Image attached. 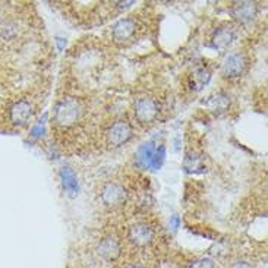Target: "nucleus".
<instances>
[{
	"label": "nucleus",
	"instance_id": "423d86ee",
	"mask_svg": "<svg viewBox=\"0 0 268 268\" xmlns=\"http://www.w3.org/2000/svg\"><path fill=\"white\" fill-rule=\"evenodd\" d=\"M135 135L134 125L126 117L115 119L103 132V141L109 148H120L126 145Z\"/></svg>",
	"mask_w": 268,
	"mask_h": 268
},
{
	"label": "nucleus",
	"instance_id": "4468645a",
	"mask_svg": "<svg viewBox=\"0 0 268 268\" xmlns=\"http://www.w3.org/2000/svg\"><path fill=\"white\" fill-rule=\"evenodd\" d=\"M154 154H155V145H154L151 141L142 144V145L138 148L136 154H135L136 166L141 167V169H151Z\"/></svg>",
	"mask_w": 268,
	"mask_h": 268
},
{
	"label": "nucleus",
	"instance_id": "9d476101",
	"mask_svg": "<svg viewBox=\"0 0 268 268\" xmlns=\"http://www.w3.org/2000/svg\"><path fill=\"white\" fill-rule=\"evenodd\" d=\"M122 242L112 234L101 237L96 246V253L100 259L106 262H115L122 255Z\"/></svg>",
	"mask_w": 268,
	"mask_h": 268
},
{
	"label": "nucleus",
	"instance_id": "7ed1b4c3",
	"mask_svg": "<svg viewBox=\"0 0 268 268\" xmlns=\"http://www.w3.org/2000/svg\"><path fill=\"white\" fill-rule=\"evenodd\" d=\"M163 103L154 94H141L132 103V116L136 125L144 129L151 128L155 125L161 116Z\"/></svg>",
	"mask_w": 268,
	"mask_h": 268
},
{
	"label": "nucleus",
	"instance_id": "0eeeda50",
	"mask_svg": "<svg viewBox=\"0 0 268 268\" xmlns=\"http://www.w3.org/2000/svg\"><path fill=\"white\" fill-rule=\"evenodd\" d=\"M248 69V57L243 52L234 50L224 56L221 62V75L229 81L239 79Z\"/></svg>",
	"mask_w": 268,
	"mask_h": 268
},
{
	"label": "nucleus",
	"instance_id": "412c9836",
	"mask_svg": "<svg viewBox=\"0 0 268 268\" xmlns=\"http://www.w3.org/2000/svg\"><path fill=\"white\" fill-rule=\"evenodd\" d=\"M126 268H145V267H142V265H138V264H132V265H129V267H126Z\"/></svg>",
	"mask_w": 268,
	"mask_h": 268
},
{
	"label": "nucleus",
	"instance_id": "aec40b11",
	"mask_svg": "<svg viewBox=\"0 0 268 268\" xmlns=\"http://www.w3.org/2000/svg\"><path fill=\"white\" fill-rule=\"evenodd\" d=\"M172 227H173V229H177V227H179V217H177V215H174V217L172 218Z\"/></svg>",
	"mask_w": 268,
	"mask_h": 268
},
{
	"label": "nucleus",
	"instance_id": "f8f14e48",
	"mask_svg": "<svg viewBox=\"0 0 268 268\" xmlns=\"http://www.w3.org/2000/svg\"><path fill=\"white\" fill-rule=\"evenodd\" d=\"M237 38V27L234 24L224 22L212 34L211 43L218 50H227Z\"/></svg>",
	"mask_w": 268,
	"mask_h": 268
},
{
	"label": "nucleus",
	"instance_id": "20e7f679",
	"mask_svg": "<svg viewBox=\"0 0 268 268\" xmlns=\"http://www.w3.org/2000/svg\"><path fill=\"white\" fill-rule=\"evenodd\" d=\"M144 24L136 15H126L117 19L110 28V38L117 47H128L134 44L142 34Z\"/></svg>",
	"mask_w": 268,
	"mask_h": 268
},
{
	"label": "nucleus",
	"instance_id": "a211bd4d",
	"mask_svg": "<svg viewBox=\"0 0 268 268\" xmlns=\"http://www.w3.org/2000/svg\"><path fill=\"white\" fill-rule=\"evenodd\" d=\"M189 268H215L214 261L210 258H198L193 262H191Z\"/></svg>",
	"mask_w": 268,
	"mask_h": 268
},
{
	"label": "nucleus",
	"instance_id": "39448f33",
	"mask_svg": "<svg viewBox=\"0 0 268 268\" xmlns=\"http://www.w3.org/2000/svg\"><path fill=\"white\" fill-rule=\"evenodd\" d=\"M98 201L106 210L116 211V210L123 208L128 204L129 191L119 180H107L100 186Z\"/></svg>",
	"mask_w": 268,
	"mask_h": 268
},
{
	"label": "nucleus",
	"instance_id": "dca6fc26",
	"mask_svg": "<svg viewBox=\"0 0 268 268\" xmlns=\"http://www.w3.org/2000/svg\"><path fill=\"white\" fill-rule=\"evenodd\" d=\"M185 169L188 172H202L205 169V157L202 154H193V155H188L185 160Z\"/></svg>",
	"mask_w": 268,
	"mask_h": 268
},
{
	"label": "nucleus",
	"instance_id": "f3484780",
	"mask_svg": "<svg viewBox=\"0 0 268 268\" xmlns=\"http://www.w3.org/2000/svg\"><path fill=\"white\" fill-rule=\"evenodd\" d=\"M164 155H166V148H164V145H160L158 148H155V154H154V158H153L151 169L157 170V169L163 164Z\"/></svg>",
	"mask_w": 268,
	"mask_h": 268
},
{
	"label": "nucleus",
	"instance_id": "1a4fd4ad",
	"mask_svg": "<svg viewBox=\"0 0 268 268\" xmlns=\"http://www.w3.org/2000/svg\"><path fill=\"white\" fill-rule=\"evenodd\" d=\"M259 5L256 2H236L230 6V15L237 25L248 27L253 24L259 15Z\"/></svg>",
	"mask_w": 268,
	"mask_h": 268
},
{
	"label": "nucleus",
	"instance_id": "f257e3e1",
	"mask_svg": "<svg viewBox=\"0 0 268 268\" xmlns=\"http://www.w3.org/2000/svg\"><path fill=\"white\" fill-rule=\"evenodd\" d=\"M52 131L62 136L79 134L88 123V103L77 96H62L56 100L52 115Z\"/></svg>",
	"mask_w": 268,
	"mask_h": 268
},
{
	"label": "nucleus",
	"instance_id": "2eb2a0df",
	"mask_svg": "<svg viewBox=\"0 0 268 268\" xmlns=\"http://www.w3.org/2000/svg\"><path fill=\"white\" fill-rule=\"evenodd\" d=\"M60 180L63 185V189L69 193V195H77L78 193V179L74 173V170L71 167H62L60 169Z\"/></svg>",
	"mask_w": 268,
	"mask_h": 268
},
{
	"label": "nucleus",
	"instance_id": "ddd939ff",
	"mask_svg": "<svg viewBox=\"0 0 268 268\" xmlns=\"http://www.w3.org/2000/svg\"><path fill=\"white\" fill-rule=\"evenodd\" d=\"M205 106L215 116H221L230 107V97L226 93H221V91L215 93L211 97H208V100L205 101Z\"/></svg>",
	"mask_w": 268,
	"mask_h": 268
},
{
	"label": "nucleus",
	"instance_id": "f03ea898",
	"mask_svg": "<svg viewBox=\"0 0 268 268\" xmlns=\"http://www.w3.org/2000/svg\"><path fill=\"white\" fill-rule=\"evenodd\" d=\"M40 109V97L24 94L8 103L0 112V125L8 131H19L28 126L37 116Z\"/></svg>",
	"mask_w": 268,
	"mask_h": 268
},
{
	"label": "nucleus",
	"instance_id": "9b49d317",
	"mask_svg": "<svg viewBox=\"0 0 268 268\" xmlns=\"http://www.w3.org/2000/svg\"><path fill=\"white\" fill-rule=\"evenodd\" d=\"M103 63V53L97 49H82L78 55H75V66L82 74H91L94 69H100Z\"/></svg>",
	"mask_w": 268,
	"mask_h": 268
},
{
	"label": "nucleus",
	"instance_id": "6ab92c4d",
	"mask_svg": "<svg viewBox=\"0 0 268 268\" xmlns=\"http://www.w3.org/2000/svg\"><path fill=\"white\" fill-rule=\"evenodd\" d=\"M230 268H253L248 261H236L230 265Z\"/></svg>",
	"mask_w": 268,
	"mask_h": 268
},
{
	"label": "nucleus",
	"instance_id": "6e6552de",
	"mask_svg": "<svg viewBox=\"0 0 268 268\" xmlns=\"http://www.w3.org/2000/svg\"><path fill=\"white\" fill-rule=\"evenodd\" d=\"M155 239L154 227L147 221H135L128 229V240L136 248H147Z\"/></svg>",
	"mask_w": 268,
	"mask_h": 268
}]
</instances>
